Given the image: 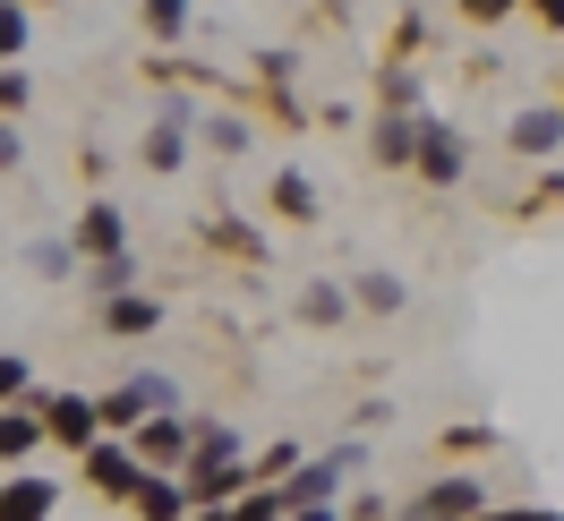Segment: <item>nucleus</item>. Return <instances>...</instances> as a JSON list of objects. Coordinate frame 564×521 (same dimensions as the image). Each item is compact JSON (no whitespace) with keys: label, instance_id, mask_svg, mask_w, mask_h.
Instances as JSON below:
<instances>
[{"label":"nucleus","instance_id":"obj_1","mask_svg":"<svg viewBox=\"0 0 564 521\" xmlns=\"http://www.w3.org/2000/svg\"><path fill=\"white\" fill-rule=\"evenodd\" d=\"M479 513H488V479H470V470H445L393 504V521H479Z\"/></svg>","mask_w":564,"mask_h":521},{"label":"nucleus","instance_id":"obj_2","mask_svg":"<svg viewBox=\"0 0 564 521\" xmlns=\"http://www.w3.org/2000/svg\"><path fill=\"white\" fill-rule=\"evenodd\" d=\"M359 470H368V445H334V453L300 462V470L282 479V504H291V513H308V504H334V496H343V479H359Z\"/></svg>","mask_w":564,"mask_h":521},{"label":"nucleus","instance_id":"obj_3","mask_svg":"<svg viewBox=\"0 0 564 521\" xmlns=\"http://www.w3.org/2000/svg\"><path fill=\"white\" fill-rule=\"evenodd\" d=\"M197 120H206V111H197V95H163V104H154V129H145V145H138V163L145 172H180V163H188V138H197Z\"/></svg>","mask_w":564,"mask_h":521},{"label":"nucleus","instance_id":"obj_4","mask_svg":"<svg viewBox=\"0 0 564 521\" xmlns=\"http://www.w3.org/2000/svg\"><path fill=\"white\" fill-rule=\"evenodd\" d=\"M138 479H145V462H138V445H129V436H104V445L77 453V487H86V496L129 504V496H138Z\"/></svg>","mask_w":564,"mask_h":521},{"label":"nucleus","instance_id":"obj_5","mask_svg":"<svg viewBox=\"0 0 564 521\" xmlns=\"http://www.w3.org/2000/svg\"><path fill=\"white\" fill-rule=\"evenodd\" d=\"M129 445H138L145 470H188V453H197V419L188 411H154L129 427Z\"/></svg>","mask_w":564,"mask_h":521},{"label":"nucleus","instance_id":"obj_6","mask_svg":"<svg viewBox=\"0 0 564 521\" xmlns=\"http://www.w3.org/2000/svg\"><path fill=\"white\" fill-rule=\"evenodd\" d=\"M35 402H43V427H52V445H61V453H86V445H104V436H111L95 393H35Z\"/></svg>","mask_w":564,"mask_h":521},{"label":"nucleus","instance_id":"obj_7","mask_svg":"<svg viewBox=\"0 0 564 521\" xmlns=\"http://www.w3.org/2000/svg\"><path fill=\"white\" fill-rule=\"evenodd\" d=\"M411 172H420L427 188H462V180H470V145H462V129H445V120L427 111V120H420V163H411Z\"/></svg>","mask_w":564,"mask_h":521},{"label":"nucleus","instance_id":"obj_8","mask_svg":"<svg viewBox=\"0 0 564 521\" xmlns=\"http://www.w3.org/2000/svg\"><path fill=\"white\" fill-rule=\"evenodd\" d=\"M505 145H513L522 163H556L564 154V104H522L505 120Z\"/></svg>","mask_w":564,"mask_h":521},{"label":"nucleus","instance_id":"obj_9","mask_svg":"<svg viewBox=\"0 0 564 521\" xmlns=\"http://www.w3.org/2000/svg\"><path fill=\"white\" fill-rule=\"evenodd\" d=\"M420 120H427V111H377L368 163H377V172H411V163H420Z\"/></svg>","mask_w":564,"mask_h":521},{"label":"nucleus","instance_id":"obj_10","mask_svg":"<svg viewBox=\"0 0 564 521\" xmlns=\"http://www.w3.org/2000/svg\"><path fill=\"white\" fill-rule=\"evenodd\" d=\"M61 496H69V487L43 479V470H9V479H0V521H52Z\"/></svg>","mask_w":564,"mask_h":521},{"label":"nucleus","instance_id":"obj_11","mask_svg":"<svg viewBox=\"0 0 564 521\" xmlns=\"http://www.w3.org/2000/svg\"><path fill=\"white\" fill-rule=\"evenodd\" d=\"M69 240H77V257H120V248H129V214L111 206V197H86L77 222H69Z\"/></svg>","mask_w":564,"mask_h":521},{"label":"nucleus","instance_id":"obj_12","mask_svg":"<svg viewBox=\"0 0 564 521\" xmlns=\"http://www.w3.org/2000/svg\"><path fill=\"white\" fill-rule=\"evenodd\" d=\"M129 513H138V521H188V513H197V496H188L180 470H145L138 496H129Z\"/></svg>","mask_w":564,"mask_h":521},{"label":"nucleus","instance_id":"obj_13","mask_svg":"<svg viewBox=\"0 0 564 521\" xmlns=\"http://www.w3.org/2000/svg\"><path fill=\"white\" fill-rule=\"evenodd\" d=\"M35 445H52V427H43V402H0V470H18Z\"/></svg>","mask_w":564,"mask_h":521},{"label":"nucleus","instance_id":"obj_14","mask_svg":"<svg viewBox=\"0 0 564 521\" xmlns=\"http://www.w3.org/2000/svg\"><path fill=\"white\" fill-rule=\"evenodd\" d=\"M154 325H163V300H154V291H111L104 300V334H120V343H145Z\"/></svg>","mask_w":564,"mask_h":521},{"label":"nucleus","instance_id":"obj_15","mask_svg":"<svg viewBox=\"0 0 564 521\" xmlns=\"http://www.w3.org/2000/svg\"><path fill=\"white\" fill-rule=\"evenodd\" d=\"M223 462H248V436L231 419H197V453H188V470L180 479H197V470H223Z\"/></svg>","mask_w":564,"mask_h":521},{"label":"nucleus","instance_id":"obj_16","mask_svg":"<svg viewBox=\"0 0 564 521\" xmlns=\"http://www.w3.org/2000/svg\"><path fill=\"white\" fill-rule=\"evenodd\" d=\"M265 206H274V222H291V231H308V222H317V188H308V172H291V163H282L274 172V188H265Z\"/></svg>","mask_w":564,"mask_h":521},{"label":"nucleus","instance_id":"obj_17","mask_svg":"<svg viewBox=\"0 0 564 521\" xmlns=\"http://www.w3.org/2000/svg\"><path fill=\"white\" fill-rule=\"evenodd\" d=\"M77 291H86L95 308H104L111 291H138V257H129V248H120V257H86V274H77Z\"/></svg>","mask_w":564,"mask_h":521},{"label":"nucleus","instance_id":"obj_18","mask_svg":"<svg viewBox=\"0 0 564 521\" xmlns=\"http://www.w3.org/2000/svg\"><path fill=\"white\" fill-rule=\"evenodd\" d=\"M291 308H300V325H343V316H351L359 300L343 291V282H308V291H300Z\"/></svg>","mask_w":564,"mask_h":521},{"label":"nucleus","instance_id":"obj_19","mask_svg":"<svg viewBox=\"0 0 564 521\" xmlns=\"http://www.w3.org/2000/svg\"><path fill=\"white\" fill-rule=\"evenodd\" d=\"M138 26H145V43H188V0H138Z\"/></svg>","mask_w":564,"mask_h":521},{"label":"nucleus","instance_id":"obj_20","mask_svg":"<svg viewBox=\"0 0 564 521\" xmlns=\"http://www.w3.org/2000/svg\"><path fill=\"white\" fill-rule=\"evenodd\" d=\"M206 240H214V248H231L240 265H257V257H265V231H248L240 214H206Z\"/></svg>","mask_w":564,"mask_h":521},{"label":"nucleus","instance_id":"obj_21","mask_svg":"<svg viewBox=\"0 0 564 521\" xmlns=\"http://www.w3.org/2000/svg\"><path fill=\"white\" fill-rule=\"evenodd\" d=\"M351 300H359V316H402V300H411V291H402V274H359Z\"/></svg>","mask_w":564,"mask_h":521},{"label":"nucleus","instance_id":"obj_22","mask_svg":"<svg viewBox=\"0 0 564 521\" xmlns=\"http://www.w3.org/2000/svg\"><path fill=\"white\" fill-rule=\"evenodd\" d=\"M95 402H104V427H111V436H129V427L145 419V393H138V384H111V393H95Z\"/></svg>","mask_w":564,"mask_h":521},{"label":"nucleus","instance_id":"obj_23","mask_svg":"<svg viewBox=\"0 0 564 521\" xmlns=\"http://www.w3.org/2000/svg\"><path fill=\"white\" fill-rule=\"evenodd\" d=\"M197 138H206L214 154L231 163V154H248V120H231V111H206V120H197Z\"/></svg>","mask_w":564,"mask_h":521},{"label":"nucleus","instance_id":"obj_24","mask_svg":"<svg viewBox=\"0 0 564 521\" xmlns=\"http://www.w3.org/2000/svg\"><path fill=\"white\" fill-rule=\"evenodd\" d=\"M0 402H35V359L26 350H0Z\"/></svg>","mask_w":564,"mask_h":521},{"label":"nucleus","instance_id":"obj_25","mask_svg":"<svg viewBox=\"0 0 564 521\" xmlns=\"http://www.w3.org/2000/svg\"><path fill=\"white\" fill-rule=\"evenodd\" d=\"M377 95H386V111H427V104H420V77L402 69V61H386V77H377Z\"/></svg>","mask_w":564,"mask_h":521},{"label":"nucleus","instance_id":"obj_26","mask_svg":"<svg viewBox=\"0 0 564 521\" xmlns=\"http://www.w3.org/2000/svg\"><path fill=\"white\" fill-rule=\"evenodd\" d=\"M300 462H308V453L291 445V436H274V445L257 453V479H265V487H282V479H291V470H300Z\"/></svg>","mask_w":564,"mask_h":521},{"label":"nucleus","instance_id":"obj_27","mask_svg":"<svg viewBox=\"0 0 564 521\" xmlns=\"http://www.w3.org/2000/svg\"><path fill=\"white\" fill-rule=\"evenodd\" d=\"M26 26H35V18H26V0H0V61H18V52H26Z\"/></svg>","mask_w":564,"mask_h":521},{"label":"nucleus","instance_id":"obj_28","mask_svg":"<svg viewBox=\"0 0 564 521\" xmlns=\"http://www.w3.org/2000/svg\"><path fill=\"white\" fill-rule=\"evenodd\" d=\"M129 384H138V393H145V419H154V411H180V384L163 377V368H138V377H129Z\"/></svg>","mask_w":564,"mask_h":521},{"label":"nucleus","instance_id":"obj_29","mask_svg":"<svg viewBox=\"0 0 564 521\" xmlns=\"http://www.w3.org/2000/svg\"><path fill=\"white\" fill-rule=\"evenodd\" d=\"M462 18L488 35V26H505V18H530V0H462Z\"/></svg>","mask_w":564,"mask_h":521},{"label":"nucleus","instance_id":"obj_30","mask_svg":"<svg viewBox=\"0 0 564 521\" xmlns=\"http://www.w3.org/2000/svg\"><path fill=\"white\" fill-rule=\"evenodd\" d=\"M26 95H35V77L18 69V61H0V120H18V111H26Z\"/></svg>","mask_w":564,"mask_h":521},{"label":"nucleus","instance_id":"obj_31","mask_svg":"<svg viewBox=\"0 0 564 521\" xmlns=\"http://www.w3.org/2000/svg\"><path fill=\"white\" fill-rule=\"evenodd\" d=\"M411 52H427V18L420 9H402V26H393V61H411Z\"/></svg>","mask_w":564,"mask_h":521},{"label":"nucleus","instance_id":"obj_32","mask_svg":"<svg viewBox=\"0 0 564 521\" xmlns=\"http://www.w3.org/2000/svg\"><path fill=\"white\" fill-rule=\"evenodd\" d=\"M479 521H564V513H556V504H488Z\"/></svg>","mask_w":564,"mask_h":521},{"label":"nucleus","instance_id":"obj_33","mask_svg":"<svg viewBox=\"0 0 564 521\" xmlns=\"http://www.w3.org/2000/svg\"><path fill=\"white\" fill-rule=\"evenodd\" d=\"M496 427H445V453H488Z\"/></svg>","mask_w":564,"mask_h":521},{"label":"nucleus","instance_id":"obj_34","mask_svg":"<svg viewBox=\"0 0 564 521\" xmlns=\"http://www.w3.org/2000/svg\"><path fill=\"white\" fill-rule=\"evenodd\" d=\"M18 154H26V138H18V120H0V172H18Z\"/></svg>","mask_w":564,"mask_h":521},{"label":"nucleus","instance_id":"obj_35","mask_svg":"<svg viewBox=\"0 0 564 521\" xmlns=\"http://www.w3.org/2000/svg\"><path fill=\"white\" fill-rule=\"evenodd\" d=\"M386 513H393L386 496H351V513H343V521H386Z\"/></svg>","mask_w":564,"mask_h":521},{"label":"nucleus","instance_id":"obj_36","mask_svg":"<svg viewBox=\"0 0 564 521\" xmlns=\"http://www.w3.org/2000/svg\"><path fill=\"white\" fill-rule=\"evenodd\" d=\"M530 18H539L547 35H564V0H530Z\"/></svg>","mask_w":564,"mask_h":521},{"label":"nucleus","instance_id":"obj_37","mask_svg":"<svg viewBox=\"0 0 564 521\" xmlns=\"http://www.w3.org/2000/svg\"><path fill=\"white\" fill-rule=\"evenodd\" d=\"M282 521H343L334 504H308V513H282Z\"/></svg>","mask_w":564,"mask_h":521},{"label":"nucleus","instance_id":"obj_38","mask_svg":"<svg viewBox=\"0 0 564 521\" xmlns=\"http://www.w3.org/2000/svg\"><path fill=\"white\" fill-rule=\"evenodd\" d=\"M188 521H231V513H223V504H197V513H188Z\"/></svg>","mask_w":564,"mask_h":521},{"label":"nucleus","instance_id":"obj_39","mask_svg":"<svg viewBox=\"0 0 564 521\" xmlns=\"http://www.w3.org/2000/svg\"><path fill=\"white\" fill-rule=\"evenodd\" d=\"M26 9H52V0H26Z\"/></svg>","mask_w":564,"mask_h":521}]
</instances>
